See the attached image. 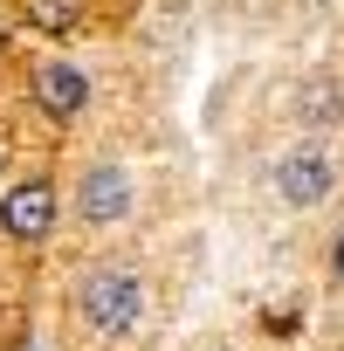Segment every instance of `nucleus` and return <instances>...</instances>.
Returning a JSON list of instances; mask_svg holds the SVG:
<instances>
[{
  "label": "nucleus",
  "mask_w": 344,
  "mask_h": 351,
  "mask_svg": "<svg viewBox=\"0 0 344 351\" xmlns=\"http://www.w3.org/2000/svg\"><path fill=\"white\" fill-rule=\"evenodd\" d=\"M28 21H35V28H49V35H62V28H76V21H83V0H28Z\"/></svg>",
  "instance_id": "obj_6"
},
{
  "label": "nucleus",
  "mask_w": 344,
  "mask_h": 351,
  "mask_svg": "<svg viewBox=\"0 0 344 351\" xmlns=\"http://www.w3.org/2000/svg\"><path fill=\"white\" fill-rule=\"evenodd\" d=\"M275 193H282L289 207L330 200V158H323V152H289V158L275 165Z\"/></svg>",
  "instance_id": "obj_2"
},
{
  "label": "nucleus",
  "mask_w": 344,
  "mask_h": 351,
  "mask_svg": "<svg viewBox=\"0 0 344 351\" xmlns=\"http://www.w3.org/2000/svg\"><path fill=\"white\" fill-rule=\"evenodd\" d=\"M330 262H337V282H344V234H337V255H330Z\"/></svg>",
  "instance_id": "obj_7"
},
{
  "label": "nucleus",
  "mask_w": 344,
  "mask_h": 351,
  "mask_svg": "<svg viewBox=\"0 0 344 351\" xmlns=\"http://www.w3.org/2000/svg\"><path fill=\"white\" fill-rule=\"evenodd\" d=\"M35 97H42V110H49V117H76V110H83V97H90V76H83L76 62H49V69L35 76Z\"/></svg>",
  "instance_id": "obj_5"
},
{
  "label": "nucleus",
  "mask_w": 344,
  "mask_h": 351,
  "mask_svg": "<svg viewBox=\"0 0 344 351\" xmlns=\"http://www.w3.org/2000/svg\"><path fill=\"white\" fill-rule=\"evenodd\" d=\"M76 303H83V324H90L97 337H124V330H138V317H145V282H138L131 269H97V276H83Z\"/></svg>",
  "instance_id": "obj_1"
},
{
  "label": "nucleus",
  "mask_w": 344,
  "mask_h": 351,
  "mask_svg": "<svg viewBox=\"0 0 344 351\" xmlns=\"http://www.w3.org/2000/svg\"><path fill=\"white\" fill-rule=\"evenodd\" d=\"M49 221H56V193H49L42 180L14 186V193H8V207H0V228H8L14 241H42V234H49Z\"/></svg>",
  "instance_id": "obj_3"
},
{
  "label": "nucleus",
  "mask_w": 344,
  "mask_h": 351,
  "mask_svg": "<svg viewBox=\"0 0 344 351\" xmlns=\"http://www.w3.org/2000/svg\"><path fill=\"white\" fill-rule=\"evenodd\" d=\"M124 207H131L124 165H97V172H83V221H124Z\"/></svg>",
  "instance_id": "obj_4"
}]
</instances>
